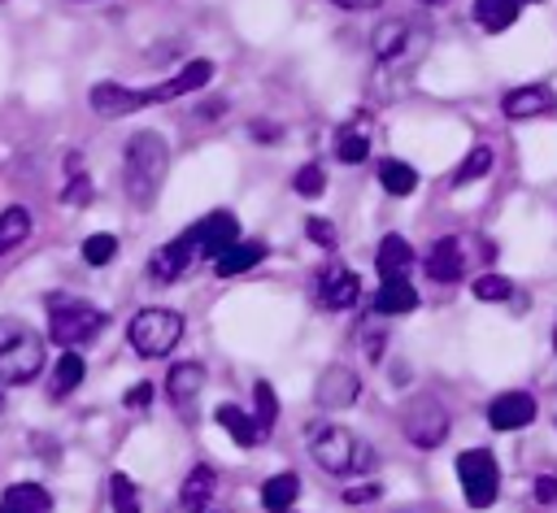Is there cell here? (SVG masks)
<instances>
[{"label":"cell","mask_w":557,"mask_h":513,"mask_svg":"<svg viewBox=\"0 0 557 513\" xmlns=\"http://www.w3.org/2000/svg\"><path fill=\"white\" fill-rule=\"evenodd\" d=\"M165 170H170V143L157 130H135L122 152V187L131 204L148 209L165 183Z\"/></svg>","instance_id":"obj_1"},{"label":"cell","mask_w":557,"mask_h":513,"mask_svg":"<svg viewBox=\"0 0 557 513\" xmlns=\"http://www.w3.org/2000/svg\"><path fill=\"white\" fill-rule=\"evenodd\" d=\"M305 443H309L313 461L326 474H366L374 465V448L361 443L352 430H344L335 422H309L305 426Z\"/></svg>","instance_id":"obj_2"},{"label":"cell","mask_w":557,"mask_h":513,"mask_svg":"<svg viewBox=\"0 0 557 513\" xmlns=\"http://www.w3.org/2000/svg\"><path fill=\"white\" fill-rule=\"evenodd\" d=\"M104 313L87 300H70V296H48V335L52 343H61L65 352H78L83 343H91L104 330Z\"/></svg>","instance_id":"obj_3"},{"label":"cell","mask_w":557,"mask_h":513,"mask_svg":"<svg viewBox=\"0 0 557 513\" xmlns=\"http://www.w3.org/2000/svg\"><path fill=\"white\" fill-rule=\"evenodd\" d=\"M44 370V339L17 322V317H0V383H30Z\"/></svg>","instance_id":"obj_4"},{"label":"cell","mask_w":557,"mask_h":513,"mask_svg":"<svg viewBox=\"0 0 557 513\" xmlns=\"http://www.w3.org/2000/svg\"><path fill=\"white\" fill-rule=\"evenodd\" d=\"M126 339H131V348L139 356H170L178 348V339H183V313L157 309V304L139 309L131 317V326H126Z\"/></svg>","instance_id":"obj_5"},{"label":"cell","mask_w":557,"mask_h":513,"mask_svg":"<svg viewBox=\"0 0 557 513\" xmlns=\"http://www.w3.org/2000/svg\"><path fill=\"white\" fill-rule=\"evenodd\" d=\"M457 483L470 509H492L500 496V465L487 448H466L457 456Z\"/></svg>","instance_id":"obj_6"},{"label":"cell","mask_w":557,"mask_h":513,"mask_svg":"<svg viewBox=\"0 0 557 513\" xmlns=\"http://www.w3.org/2000/svg\"><path fill=\"white\" fill-rule=\"evenodd\" d=\"M400 426H405V439H409L413 448H440L444 435H448V413H444L440 400L413 396V400L405 404V413H400Z\"/></svg>","instance_id":"obj_7"},{"label":"cell","mask_w":557,"mask_h":513,"mask_svg":"<svg viewBox=\"0 0 557 513\" xmlns=\"http://www.w3.org/2000/svg\"><path fill=\"white\" fill-rule=\"evenodd\" d=\"M187 239H191V248H196V256H222L231 243H239V226H235V217L226 213V209H218V213H205L196 226H187L183 230Z\"/></svg>","instance_id":"obj_8"},{"label":"cell","mask_w":557,"mask_h":513,"mask_svg":"<svg viewBox=\"0 0 557 513\" xmlns=\"http://www.w3.org/2000/svg\"><path fill=\"white\" fill-rule=\"evenodd\" d=\"M205 391V365L200 361H178L170 374H165V396L174 404V413L183 422H196V400Z\"/></svg>","instance_id":"obj_9"},{"label":"cell","mask_w":557,"mask_h":513,"mask_svg":"<svg viewBox=\"0 0 557 513\" xmlns=\"http://www.w3.org/2000/svg\"><path fill=\"white\" fill-rule=\"evenodd\" d=\"M500 109H505V117H509V122L548 117V113H557V87H548V83H522V87L505 91Z\"/></svg>","instance_id":"obj_10"},{"label":"cell","mask_w":557,"mask_h":513,"mask_svg":"<svg viewBox=\"0 0 557 513\" xmlns=\"http://www.w3.org/2000/svg\"><path fill=\"white\" fill-rule=\"evenodd\" d=\"M313 296H318V304L331 309V313L352 309L357 296H361V278H357V270H348V265H326V270L318 274V283H313Z\"/></svg>","instance_id":"obj_11"},{"label":"cell","mask_w":557,"mask_h":513,"mask_svg":"<svg viewBox=\"0 0 557 513\" xmlns=\"http://www.w3.org/2000/svg\"><path fill=\"white\" fill-rule=\"evenodd\" d=\"M370 139H374V117H370L366 109H357V113H348V122H339V130H335V157H339L344 165H361V161L370 157Z\"/></svg>","instance_id":"obj_12"},{"label":"cell","mask_w":557,"mask_h":513,"mask_svg":"<svg viewBox=\"0 0 557 513\" xmlns=\"http://www.w3.org/2000/svg\"><path fill=\"white\" fill-rule=\"evenodd\" d=\"M357 391H361V378H357V370H348L344 361H335V365H326V370L318 374L313 400H318L322 409H348V404L357 400Z\"/></svg>","instance_id":"obj_13"},{"label":"cell","mask_w":557,"mask_h":513,"mask_svg":"<svg viewBox=\"0 0 557 513\" xmlns=\"http://www.w3.org/2000/svg\"><path fill=\"white\" fill-rule=\"evenodd\" d=\"M144 104H152V100H148V87H144V91L122 87V83H96V87H91V109H96L100 117H126V113H139Z\"/></svg>","instance_id":"obj_14"},{"label":"cell","mask_w":557,"mask_h":513,"mask_svg":"<svg viewBox=\"0 0 557 513\" xmlns=\"http://www.w3.org/2000/svg\"><path fill=\"white\" fill-rule=\"evenodd\" d=\"M487 422L496 430H522L535 422V396L531 391H500L492 404H487Z\"/></svg>","instance_id":"obj_15"},{"label":"cell","mask_w":557,"mask_h":513,"mask_svg":"<svg viewBox=\"0 0 557 513\" xmlns=\"http://www.w3.org/2000/svg\"><path fill=\"white\" fill-rule=\"evenodd\" d=\"M209 78H213V61H187L174 78L148 87V100H152V104H157V100H178V96H187V91H200Z\"/></svg>","instance_id":"obj_16"},{"label":"cell","mask_w":557,"mask_h":513,"mask_svg":"<svg viewBox=\"0 0 557 513\" xmlns=\"http://www.w3.org/2000/svg\"><path fill=\"white\" fill-rule=\"evenodd\" d=\"M191 256H196L191 239H187V235H178V239H170V243H161V248L152 252L148 274H152L157 283H174V278H178V274L191 265Z\"/></svg>","instance_id":"obj_17"},{"label":"cell","mask_w":557,"mask_h":513,"mask_svg":"<svg viewBox=\"0 0 557 513\" xmlns=\"http://www.w3.org/2000/svg\"><path fill=\"white\" fill-rule=\"evenodd\" d=\"M213 491H218V474H213L209 465H196V470L183 478V487H178V509H183V513H209Z\"/></svg>","instance_id":"obj_18"},{"label":"cell","mask_w":557,"mask_h":513,"mask_svg":"<svg viewBox=\"0 0 557 513\" xmlns=\"http://www.w3.org/2000/svg\"><path fill=\"white\" fill-rule=\"evenodd\" d=\"M413 261H418V256H413L409 239H400V235H383V239H379L374 265H379V274H383V278H409Z\"/></svg>","instance_id":"obj_19"},{"label":"cell","mask_w":557,"mask_h":513,"mask_svg":"<svg viewBox=\"0 0 557 513\" xmlns=\"http://www.w3.org/2000/svg\"><path fill=\"white\" fill-rule=\"evenodd\" d=\"M422 270H426V278H435V283H453V278H461V270H466V252H461V243H457V239H440V243L426 252Z\"/></svg>","instance_id":"obj_20"},{"label":"cell","mask_w":557,"mask_h":513,"mask_svg":"<svg viewBox=\"0 0 557 513\" xmlns=\"http://www.w3.org/2000/svg\"><path fill=\"white\" fill-rule=\"evenodd\" d=\"M218 426L231 435V443H239V448H257L261 439H265V430L257 426V417L252 413H244L239 404H218Z\"/></svg>","instance_id":"obj_21"},{"label":"cell","mask_w":557,"mask_h":513,"mask_svg":"<svg viewBox=\"0 0 557 513\" xmlns=\"http://www.w3.org/2000/svg\"><path fill=\"white\" fill-rule=\"evenodd\" d=\"M261 261H265V243H261V239H239V243H231V248L213 261V274L235 278V274H244V270H252V265H261Z\"/></svg>","instance_id":"obj_22"},{"label":"cell","mask_w":557,"mask_h":513,"mask_svg":"<svg viewBox=\"0 0 557 513\" xmlns=\"http://www.w3.org/2000/svg\"><path fill=\"white\" fill-rule=\"evenodd\" d=\"M374 309L396 317V313H413L418 309V287L409 278H383L374 291Z\"/></svg>","instance_id":"obj_23"},{"label":"cell","mask_w":557,"mask_h":513,"mask_svg":"<svg viewBox=\"0 0 557 513\" xmlns=\"http://www.w3.org/2000/svg\"><path fill=\"white\" fill-rule=\"evenodd\" d=\"M0 513H52V496L39 483H13L0 496Z\"/></svg>","instance_id":"obj_24"},{"label":"cell","mask_w":557,"mask_h":513,"mask_svg":"<svg viewBox=\"0 0 557 513\" xmlns=\"http://www.w3.org/2000/svg\"><path fill=\"white\" fill-rule=\"evenodd\" d=\"M296 496H300V478H296L292 470L270 474V478L261 483V509H265V513H292Z\"/></svg>","instance_id":"obj_25"},{"label":"cell","mask_w":557,"mask_h":513,"mask_svg":"<svg viewBox=\"0 0 557 513\" xmlns=\"http://www.w3.org/2000/svg\"><path fill=\"white\" fill-rule=\"evenodd\" d=\"M370 43H374V57H379V61H396V57L409 52L413 30H409V22H383V26H374Z\"/></svg>","instance_id":"obj_26"},{"label":"cell","mask_w":557,"mask_h":513,"mask_svg":"<svg viewBox=\"0 0 557 513\" xmlns=\"http://www.w3.org/2000/svg\"><path fill=\"white\" fill-rule=\"evenodd\" d=\"M518 13H522V0H474V22H479L487 35L509 30V26L518 22Z\"/></svg>","instance_id":"obj_27"},{"label":"cell","mask_w":557,"mask_h":513,"mask_svg":"<svg viewBox=\"0 0 557 513\" xmlns=\"http://www.w3.org/2000/svg\"><path fill=\"white\" fill-rule=\"evenodd\" d=\"M83 374H87L83 356H78V352H61V356H57V370H52V387H48V396H52V400H65V396L83 383Z\"/></svg>","instance_id":"obj_28"},{"label":"cell","mask_w":557,"mask_h":513,"mask_svg":"<svg viewBox=\"0 0 557 513\" xmlns=\"http://www.w3.org/2000/svg\"><path fill=\"white\" fill-rule=\"evenodd\" d=\"M26 235H30V213L22 204L0 209V256L17 252V243H26Z\"/></svg>","instance_id":"obj_29"},{"label":"cell","mask_w":557,"mask_h":513,"mask_svg":"<svg viewBox=\"0 0 557 513\" xmlns=\"http://www.w3.org/2000/svg\"><path fill=\"white\" fill-rule=\"evenodd\" d=\"M379 183H383L387 196H409L418 187V170L405 165V161H383L379 165Z\"/></svg>","instance_id":"obj_30"},{"label":"cell","mask_w":557,"mask_h":513,"mask_svg":"<svg viewBox=\"0 0 557 513\" xmlns=\"http://www.w3.org/2000/svg\"><path fill=\"white\" fill-rule=\"evenodd\" d=\"M109 504H113V513H144V504H139V487L131 483V474H109Z\"/></svg>","instance_id":"obj_31"},{"label":"cell","mask_w":557,"mask_h":513,"mask_svg":"<svg viewBox=\"0 0 557 513\" xmlns=\"http://www.w3.org/2000/svg\"><path fill=\"white\" fill-rule=\"evenodd\" d=\"M487 170H492V148H487V143H474V148L466 152V161L453 170V187H466V183L483 178Z\"/></svg>","instance_id":"obj_32"},{"label":"cell","mask_w":557,"mask_h":513,"mask_svg":"<svg viewBox=\"0 0 557 513\" xmlns=\"http://www.w3.org/2000/svg\"><path fill=\"white\" fill-rule=\"evenodd\" d=\"M252 400H257V413H252V417H257V426L270 435V430H274V422H278V396H274V387L261 378V383L252 387Z\"/></svg>","instance_id":"obj_33"},{"label":"cell","mask_w":557,"mask_h":513,"mask_svg":"<svg viewBox=\"0 0 557 513\" xmlns=\"http://www.w3.org/2000/svg\"><path fill=\"white\" fill-rule=\"evenodd\" d=\"M292 191L305 196V200L322 196V191H326V170H322V165H300L296 178H292Z\"/></svg>","instance_id":"obj_34"},{"label":"cell","mask_w":557,"mask_h":513,"mask_svg":"<svg viewBox=\"0 0 557 513\" xmlns=\"http://www.w3.org/2000/svg\"><path fill=\"white\" fill-rule=\"evenodd\" d=\"M113 252H117V235H87L83 239V261L87 265H109L113 261Z\"/></svg>","instance_id":"obj_35"},{"label":"cell","mask_w":557,"mask_h":513,"mask_svg":"<svg viewBox=\"0 0 557 513\" xmlns=\"http://www.w3.org/2000/svg\"><path fill=\"white\" fill-rule=\"evenodd\" d=\"M470 291H474V300H513V283L500 274H479Z\"/></svg>","instance_id":"obj_36"},{"label":"cell","mask_w":557,"mask_h":513,"mask_svg":"<svg viewBox=\"0 0 557 513\" xmlns=\"http://www.w3.org/2000/svg\"><path fill=\"white\" fill-rule=\"evenodd\" d=\"M361 348H366V356L370 361H383V348H387V330H383V322H366L361 326Z\"/></svg>","instance_id":"obj_37"},{"label":"cell","mask_w":557,"mask_h":513,"mask_svg":"<svg viewBox=\"0 0 557 513\" xmlns=\"http://www.w3.org/2000/svg\"><path fill=\"white\" fill-rule=\"evenodd\" d=\"M305 235L318 243V248H326V252H335V226L326 222V217H309L305 222Z\"/></svg>","instance_id":"obj_38"},{"label":"cell","mask_w":557,"mask_h":513,"mask_svg":"<svg viewBox=\"0 0 557 513\" xmlns=\"http://www.w3.org/2000/svg\"><path fill=\"white\" fill-rule=\"evenodd\" d=\"M374 496H383V487L379 483H357V487H344V504H370Z\"/></svg>","instance_id":"obj_39"},{"label":"cell","mask_w":557,"mask_h":513,"mask_svg":"<svg viewBox=\"0 0 557 513\" xmlns=\"http://www.w3.org/2000/svg\"><path fill=\"white\" fill-rule=\"evenodd\" d=\"M535 500L540 504H557V478L553 474H540L535 478Z\"/></svg>","instance_id":"obj_40"},{"label":"cell","mask_w":557,"mask_h":513,"mask_svg":"<svg viewBox=\"0 0 557 513\" xmlns=\"http://www.w3.org/2000/svg\"><path fill=\"white\" fill-rule=\"evenodd\" d=\"M148 400H152V383H135V387L126 391V404H131V409H144Z\"/></svg>","instance_id":"obj_41"},{"label":"cell","mask_w":557,"mask_h":513,"mask_svg":"<svg viewBox=\"0 0 557 513\" xmlns=\"http://www.w3.org/2000/svg\"><path fill=\"white\" fill-rule=\"evenodd\" d=\"M335 9H348V13H366V9H374V4H383V0H331Z\"/></svg>","instance_id":"obj_42"},{"label":"cell","mask_w":557,"mask_h":513,"mask_svg":"<svg viewBox=\"0 0 557 513\" xmlns=\"http://www.w3.org/2000/svg\"><path fill=\"white\" fill-rule=\"evenodd\" d=\"M200 117H205V122H213V117H222V100H213V104H200Z\"/></svg>","instance_id":"obj_43"},{"label":"cell","mask_w":557,"mask_h":513,"mask_svg":"<svg viewBox=\"0 0 557 513\" xmlns=\"http://www.w3.org/2000/svg\"><path fill=\"white\" fill-rule=\"evenodd\" d=\"M252 135H257V139H274L278 130H274V126H265V122H252Z\"/></svg>","instance_id":"obj_44"},{"label":"cell","mask_w":557,"mask_h":513,"mask_svg":"<svg viewBox=\"0 0 557 513\" xmlns=\"http://www.w3.org/2000/svg\"><path fill=\"white\" fill-rule=\"evenodd\" d=\"M553 352H557V326H553Z\"/></svg>","instance_id":"obj_45"},{"label":"cell","mask_w":557,"mask_h":513,"mask_svg":"<svg viewBox=\"0 0 557 513\" xmlns=\"http://www.w3.org/2000/svg\"><path fill=\"white\" fill-rule=\"evenodd\" d=\"M418 4H440V0H418Z\"/></svg>","instance_id":"obj_46"},{"label":"cell","mask_w":557,"mask_h":513,"mask_svg":"<svg viewBox=\"0 0 557 513\" xmlns=\"http://www.w3.org/2000/svg\"><path fill=\"white\" fill-rule=\"evenodd\" d=\"M0 409H4V391H0Z\"/></svg>","instance_id":"obj_47"},{"label":"cell","mask_w":557,"mask_h":513,"mask_svg":"<svg viewBox=\"0 0 557 513\" xmlns=\"http://www.w3.org/2000/svg\"><path fill=\"white\" fill-rule=\"evenodd\" d=\"M522 4H535V0H522Z\"/></svg>","instance_id":"obj_48"}]
</instances>
